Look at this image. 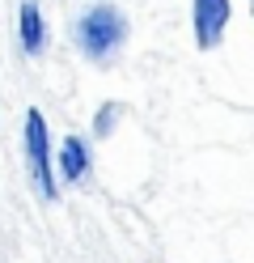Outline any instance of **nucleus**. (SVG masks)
I'll return each instance as SVG.
<instances>
[{"instance_id":"nucleus-1","label":"nucleus","mask_w":254,"mask_h":263,"mask_svg":"<svg viewBox=\"0 0 254 263\" xmlns=\"http://www.w3.org/2000/svg\"><path fill=\"white\" fill-rule=\"evenodd\" d=\"M127 34H131L127 13L119 5H106V0H102V5H89L76 17V47H81V55L93 60V64H110L123 51Z\"/></svg>"},{"instance_id":"nucleus-2","label":"nucleus","mask_w":254,"mask_h":263,"mask_svg":"<svg viewBox=\"0 0 254 263\" xmlns=\"http://www.w3.org/2000/svg\"><path fill=\"white\" fill-rule=\"evenodd\" d=\"M26 161H30V174H34V187L47 204L60 200V183H55V170H51V132L38 106L26 110Z\"/></svg>"},{"instance_id":"nucleus-3","label":"nucleus","mask_w":254,"mask_h":263,"mask_svg":"<svg viewBox=\"0 0 254 263\" xmlns=\"http://www.w3.org/2000/svg\"><path fill=\"white\" fill-rule=\"evenodd\" d=\"M233 22V0H191V34L199 51H216Z\"/></svg>"},{"instance_id":"nucleus-4","label":"nucleus","mask_w":254,"mask_h":263,"mask_svg":"<svg viewBox=\"0 0 254 263\" xmlns=\"http://www.w3.org/2000/svg\"><path fill=\"white\" fill-rule=\"evenodd\" d=\"M17 39H22V51L26 55H43L47 47V22H43V9L34 0H22V13H17Z\"/></svg>"},{"instance_id":"nucleus-5","label":"nucleus","mask_w":254,"mask_h":263,"mask_svg":"<svg viewBox=\"0 0 254 263\" xmlns=\"http://www.w3.org/2000/svg\"><path fill=\"white\" fill-rule=\"evenodd\" d=\"M93 170V153H89V140L81 136H68L60 144V174L68 178V183H85Z\"/></svg>"},{"instance_id":"nucleus-6","label":"nucleus","mask_w":254,"mask_h":263,"mask_svg":"<svg viewBox=\"0 0 254 263\" xmlns=\"http://www.w3.org/2000/svg\"><path fill=\"white\" fill-rule=\"evenodd\" d=\"M119 110H123L119 102H106V106L97 110V119H93V136H110L114 123H119Z\"/></svg>"},{"instance_id":"nucleus-7","label":"nucleus","mask_w":254,"mask_h":263,"mask_svg":"<svg viewBox=\"0 0 254 263\" xmlns=\"http://www.w3.org/2000/svg\"><path fill=\"white\" fill-rule=\"evenodd\" d=\"M250 17H254V0H250Z\"/></svg>"}]
</instances>
